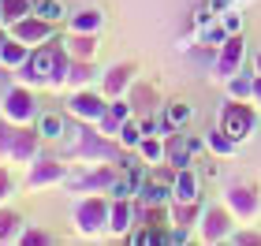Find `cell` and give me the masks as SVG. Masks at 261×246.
Returning <instances> with one entry per match:
<instances>
[{"instance_id":"cell-1","label":"cell","mask_w":261,"mask_h":246,"mask_svg":"<svg viewBox=\"0 0 261 246\" xmlns=\"http://www.w3.org/2000/svg\"><path fill=\"white\" fill-rule=\"evenodd\" d=\"M41 134L45 138H60L64 134V120H60V116H45V120H41Z\"/></svg>"},{"instance_id":"cell-5","label":"cell","mask_w":261,"mask_h":246,"mask_svg":"<svg viewBox=\"0 0 261 246\" xmlns=\"http://www.w3.org/2000/svg\"><path fill=\"white\" fill-rule=\"evenodd\" d=\"M34 4H45V0H34Z\"/></svg>"},{"instance_id":"cell-2","label":"cell","mask_w":261,"mask_h":246,"mask_svg":"<svg viewBox=\"0 0 261 246\" xmlns=\"http://www.w3.org/2000/svg\"><path fill=\"white\" fill-rule=\"evenodd\" d=\"M38 11L45 19H64V4H56V0H45V4H38Z\"/></svg>"},{"instance_id":"cell-4","label":"cell","mask_w":261,"mask_h":246,"mask_svg":"<svg viewBox=\"0 0 261 246\" xmlns=\"http://www.w3.org/2000/svg\"><path fill=\"white\" fill-rule=\"evenodd\" d=\"M34 67H38V71H45V67H49V52H41L38 60H34Z\"/></svg>"},{"instance_id":"cell-3","label":"cell","mask_w":261,"mask_h":246,"mask_svg":"<svg viewBox=\"0 0 261 246\" xmlns=\"http://www.w3.org/2000/svg\"><path fill=\"white\" fill-rule=\"evenodd\" d=\"M168 120H172V123H183V120H191V108H187V104H172Z\"/></svg>"}]
</instances>
